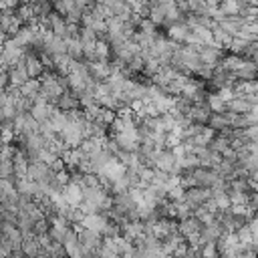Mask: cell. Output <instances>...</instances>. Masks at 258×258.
<instances>
[{
	"instance_id": "cell-22",
	"label": "cell",
	"mask_w": 258,
	"mask_h": 258,
	"mask_svg": "<svg viewBox=\"0 0 258 258\" xmlns=\"http://www.w3.org/2000/svg\"><path fill=\"white\" fill-rule=\"evenodd\" d=\"M200 258H220L216 244H204L200 246Z\"/></svg>"
},
{
	"instance_id": "cell-14",
	"label": "cell",
	"mask_w": 258,
	"mask_h": 258,
	"mask_svg": "<svg viewBox=\"0 0 258 258\" xmlns=\"http://www.w3.org/2000/svg\"><path fill=\"white\" fill-rule=\"evenodd\" d=\"M244 64H246V58H244V56H238V54H228V56H224V58L220 60V67H222L226 73L234 75V77L242 71Z\"/></svg>"
},
{
	"instance_id": "cell-7",
	"label": "cell",
	"mask_w": 258,
	"mask_h": 258,
	"mask_svg": "<svg viewBox=\"0 0 258 258\" xmlns=\"http://www.w3.org/2000/svg\"><path fill=\"white\" fill-rule=\"evenodd\" d=\"M234 81H236V77L230 75V73H226L222 67L214 69V71H212V77H210V85H212L216 91H220V89H228V87H236Z\"/></svg>"
},
{
	"instance_id": "cell-1",
	"label": "cell",
	"mask_w": 258,
	"mask_h": 258,
	"mask_svg": "<svg viewBox=\"0 0 258 258\" xmlns=\"http://www.w3.org/2000/svg\"><path fill=\"white\" fill-rule=\"evenodd\" d=\"M198 56H200L202 67L216 69V67H218V62L224 58V50H222V46H218V44L214 42V44L200 46V48H198Z\"/></svg>"
},
{
	"instance_id": "cell-12",
	"label": "cell",
	"mask_w": 258,
	"mask_h": 258,
	"mask_svg": "<svg viewBox=\"0 0 258 258\" xmlns=\"http://www.w3.org/2000/svg\"><path fill=\"white\" fill-rule=\"evenodd\" d=\"M56 107H58V111H62V113H75V111L81 109V103H79V97H77L75 93L64 91V93L58 97Z\"/></svg>"
},
{
	"instance_id": "cell-13",
	"label": "cell",
	"mask_w": 258,
	"mask_h": 258,
	"mask_svg": "<svg viewBox=\"0 0 258 258\" xmlns=\"http://www.w3.org/2000/svg\"><path fill=\"white\" fill-rule=\"evenodd\" d=\"M60 194H62V198H64V202L69 204V208H79L81 206V202H83V189L77 185V183H69V185H64L62 189H60Z\"/></svg>"
},
{
	"instance_id": "cell-20",
	"label": "cell",
	"mask_w": 258,
	"mask_h": 258,
	"mask_svg": "<svg viewBox=\"0 0 258 258\" xmlns=\"http://www.w3.org/2000/svg\"><path fill=\"white\" fill-rule=\"evenodd\" d=\"M206 105H208V109H210L212 115H222V113H226V103H224L216 93H210V95L206 97Z\"/></svg>"
},
{
	"instance_id": "cell-16",
	"label": "cell",
	"mask_w": 258,
	"mask_h": 258,
	"mask_svg": "<svg viewBox=\"0 0 258 258\" xmlns=\"http://www.w3.org/2000/svg\"><path fill=\"white\" fill-rule=\"evenodd\" d=\"M18 93H20L26 101L34 103V101L38 99V95H40V83H38V79H28V81L18 89Z\"/></svg>"
},
{
	"instance_id": "cell-17",
	"label": "cell",
	"mask_w": 258,
	"mask_h": 258,
	"mask_svg": "<svg viewBox=\"0 0 258 258\" xmlns=\"http://www.w3.org/2000/svg\"><path fill=\"white\" fill-rule=\"evenodd\" d=\"M226 111H228V113H234V115H246V113L252 111V105H250L244 97L236 95V97L226 105Z\"/></svg>"
},
{
	"instance_id": "cell-10",
	"label": "cell",
	"mask_w": 258,
	"mask_h": 258,
	"mask_svg": "<svg viewBox=\"0 0 258 258\" xmlns=\"http://www.w3.org/2000/svg\"><path fill=\"white\" fill-rule=\"evenodd\" d=\"M210 117H212V113H210V109H208V105H206V103H194V105H191V109L187 111V119H189V123L208 125Z\"/></svg>"
},
{
	"instance_id": "cell-18",
	"label": "cell",
	"mask_w": 258,
	"mask_h": 258,
	"mask_svg": "<svg viewBox=\"0 0 258 258\" xmlns=\"http://www.w3.org/2000/svg\"><path fill=\"white\" fill-rule=\"evenodd\" d=\"M20 252H22L26 258H36V256L42 252V246H40L38 238H24V240H22V246H20Z\"/></svg>"
},
{
	"instance_id": "cell-9",
	"label": "cell",
	"mask_w": 258,
	"mask_h": 258,
	"mask_svg": "<svg viewBox=\"0 0 258 258\" xmlns=\"http://www.w3.org/2000/svg\"><path fill=\"white\" fill-rule=\"evenodd\" d=\"M24 69H26V73H28V79H40L42 73L46 71L44 64H42V60H40V56H38L36 52H28V54H26V58H24Z\"/></svg>"
},
{
	"instance_id": "cell-4",
	"label": "cell",
	"mask_w": 258,
	"mask_h": 258,
	"mask_svg": "<svg viewBox=\"0 0 258 258\" xmlns=\"http://www.w3.org/2000/svg\"><path fill=\"white\" fill-rule=\"evenodd\" d=\"M194 153L200 161V167H206V169H216L222 161V155L216 153L212 147H198V149H194Z\"/></svg>"
},
{
	"instance_id": "cell-8",
	"label": "cell",
	"mask_w": 258,
	"mask_h": 258,
	"mask_svg": "<svg viewBox=\"0 0 258 258\" xmlns=\"http://www.w3.org/2000/svg\"><path fill=\"white\" fill-rule=\"evenodd\" d=\"M62 248H64V254H67L69 258H83V254H85V250H83V246H81V242H79V238H77V230H71V232L64 236Z\"/></svg>"
},
{
	"instance_id": "cell-23",
	"label": "cell",
	"mask_w": 258,
	"mask_h": 258,
	"mask_svg": "<svg viewBox=\"0 0 258 258\" xmlns=\"http://www.w3.org/2000/svg\"><path fill=\"white\" fill-rule=\"evenodd\" d=\"M246 226H248V230H250L252 234H258V214H254V216L246 222Z\"/></svg>"
},
{
	"instance_id": "cell-25",
	"label": "cell",
	"mask_w": 258,
	"mask_h": 258,
	"mask_svg": "<svg viewBox=\"0 0 258 258\" xmlns=\"http://www.w3.org/2000/svg\"><path fill=\"white\" fill-rule=\"evenodd\" d=\"M6 258H18V254H8Z\"/></svg>"
},
{
	"instance_id": "cell-15",
	"label": "cell",
	"mask_w": 258,
	"mask_h": 258,
	"mask_svg": "<svg viewBox=\"0 0 258 258\" xmlns=\"http://www.w3.org/2000/svg\"><path fill=\"white\" fill-rule=\"evenodd\" d=\"M187 32H189V26L187 22H177V24H171L167 28V38L175 44H183L185 38H187Z\"/></svg>"
},
{
	"instance_id": "cell-19",
	"label": "cell",
	"mask_w": 258,
	"mask_h": 258,
	"mask_svg": "<svg viewBox=\"0 0 258 258\" xmlns=\"http://www.w3.org/2000/svg\"><path fill=\"white\" fill-rule=\"evenodd\" d=\"M67 56L71 60H83V44L79 42V38H67Z\"/></svg>"
},
{
	"instance_id": "cell-2",
	"label": "cell",
	"mask_w": 258,
	"mask_h": 258,
	"mask_svg": "<svg viewBox=\"0 0 258 258\" xmlns=\"http://www.w3.org/2000/svg\"><path fill=\"white\" fill-rule=\"evenodd\" d=\"M210 198H212V191H210V189H204V187H189V189H185L183 202L187 204V208H189L191 214H194L198 208H202L206 202H210Z\"/></svg>"
},
{
	"instance_id": "cell-6",
	"label": "cell",
	"mask_w": 258,
	"mask_h": 258,
	"mask_svg": "<svg viewBox=\"0 0 258 258\" xmlns=\"http://www.w3.org/2000/svg\"><path fill=\"white\" fill-rule=\"evenodd\" d=\"M54 113V109H52V105L50 103H46L44 99H36L34 103H32V109H30V115H32V119L38 123V125H42V123H46L48 119H50V115Z\"/></svg>"
},
{
	"instance_id": "cell-11",
	"label": "cell",
	"mask_w": 258,
	"mask_h": 258,
	"mask_svg": "<svg viewBox=\"0 0 258 258\" xmlns=\"http://www.w3.org/2000/svg\"><path fill=\"white\" fill-rule=\"evenodd\" d=\"M6 75H8V83H10L12 89H20L28 81V73L24 69V62H18L16 67H10L6 71Z\"/></svg>"
},
{
	"instance_id": "cell-5",
	"label": "cell",
	"mask_w": 258,
	"mask_h": 258,
	"mask_svg": "<svg viewBox=\"0 0 258 258\" xmlns=\"http://www.w3.org/2000/svg\"><path fill=\"white\" fill-rule=\"evenodd\" d=\"M107 222H109L107 214L97 212V214H87L79 226H83L85 230H91V232H95V234H103V230H105Z\"/></svg>"
},
{
	"instance_id": "cell-3",
	"label": "cell",
	"mask_w": 258,
	"mask_h": 258,
	"mask_svg": "<svg viewBox=\"0 0 258 258\" xmlns=\"http://www.w3.org/2000/svg\"><path fill=\"white\" fill-rule=\"evenodd\" d=\"M77 238H79V242H81V246H83L85 252H97L101 248V244H103V236L101 234H95V232L85 230L81 226L77 230Z\"/></svg>"
},
{
	"instance_id": "cell-21",
	"label": "cell",
	"mask_w": 258,
	"mask_h": 258,
	"mask_svg": "<svg viewBox=\"0 0 258 258\" xmlns=\"http://www.w3.org/2000/svg\"><path fill=\"white\" fill-rule=\"evenodd\" d=\"M73 8H75V2H73V0H58V2L52 4V10H54L56 14H60L62 18H64Z\"/></svg>"
},
{
	"instance_id": "cell-24",
	"label": "cell",
	"mask_w": 258,
	"mask_h": 258,
	"mask_svg": "<svg viewBox=\"0 0 258 258\" xmlns=\"http://www.w3.org/2000/svg\"><path fill=\"white\" fill-rule=\"evenodd\" d=\"M252 250L258 252V234H252Z\"/></svg>"
}]
</instances>
